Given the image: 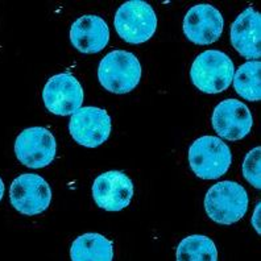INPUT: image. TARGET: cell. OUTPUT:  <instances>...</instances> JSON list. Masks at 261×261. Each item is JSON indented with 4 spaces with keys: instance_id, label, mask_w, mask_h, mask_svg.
Here are the masks:
<instances>
[{
    "instance_id": "6da1fadb",
    "label": "cell",
    "mask_w": 261,
    "mask_h": 261,
    "mask_svg": "<svg viewBox=\"0 0 261 261\" xmlns=\"http://www.w3.org/2000/svg\"><path fill=\"white\" fill-rule=\"evenodd\" d=\"M207 217L218 224L239 222L248 210V194L240 184L222 181L211 186L204 197Z\"/></svg>"
},
{
    "instance_id": "7a4b0ae2",
    "label": "cell",
    "mask_w": 261,
    "mask_h": 261,
    "mask_svg": "<svg viewBox=\"0 0 261 261\" xmlns=\"http://www.w3.org/2000/svg\"><path fill=\"white\" fill-rule=\"evenodd\" d=\"M233 74L235 66L232 60L217 49L198 55L190 69L194 86L206 94H219L228 89Z\"/></svg>"
},
{
    "instance_id": "3957f363",
    "label": "cell",
    "mask_w": 261,
    "mask_h": 261,
    "mask_svg": "<svg viewBox=\"0 0 261 261\" xmlns=\"http://www.w3.org/2000/svg\"><path fill=\"white\" fill-rule=\"evenodd\" d=\"M98 78L110 93L119 95L130 93L141 80L140 61L130 51H110L99 64Z\"/></svg>"
},
{
    "instance_id": "277c9868",
    "label": "cell",
    "mask_w": 261,
    "mask_h": 261,
    "mask_svg": "<svg viewBox=\"0 0 261 261\" xmlns=\"http://www.w3.org/2000/svg\"><path fill=\"white\" fill-rule=\"evenodd\" d=\"M231 163L232 153L219 137L202 136L189 148V164L198 178H219L226 174Z\"/></svg>"
},
{
    "instance_id": "5b68a950",
    "label": "cell",
    "mask_w": 261,
    "mask_h": 261,
    "mask_svg": "<svg viewBox=\"0 0 261 261\" xmlns=\"http://www.w3.org/2000/svg\"><path fill=\"white\" fill-rule=\"evenodd\" d=\"M114 25L125 42L143 44L156 32L157 16L150 4L143 0H130L119 7Z\"/></svg>"
},
{
    "instance_id": "8992f818",
    "label": "cell",
    "mask_w": 261,
    "mask_h": 261,
    "mask_svg": "<svg viewBox=\"0 0 261 261\" xmlns=\"http://www.w3.org/2000/svg\"><path fill=\"white\" fill-rule=\"evenodd\" d=\"M51 197L53 194L48 182L32 173L16 177L10 189V202L13 208L29 217L46 211Z\"/></svg>"
},
{
    "instance_id": "52a82bcc",
    "label": "cell",
    "mask_w": 261,
    "mask_h": 261,
    "mask_svg": "<svg viewBox=\"0 0 261 261\" xmlns=\"http://www.w3.org/2000/svg\"><path fill=\"white\" fill-rule=\"evenodd\" d=\"M56 153V137L44 127L27 128L15 141V154L27 168L41 169L50 165Z\"/></svg>"
},
{
    "instance_id": "ba28073f",
    "label": "cell",
    "mask_w": 261,
    "mask_h": 261,
    "mask_svg": "<svg viewBox=\"0 0 261 261\" xmlns=\"http://www.w3.org/2000/svg\"><path fill=\"white\" fill-rule=\"evenodd\" d=\"M85 93L75 76L70 73H61L49 78L42 99L49 112L58 116L75 114L83 103Z\"/></svg>"
},
{
    "instance_id": "9c48e42d",
    "label": "cell",
    "mask_w": 261,
    "mask_h": 261,
    "mask_svg": "<svg viewBox=\"0 0 261 261\" xmlns=\"http://www.w3.org/2000/svg\"><path fill=\"white\" fill-rule=\"evenodd\" d=\"M69 130L80 145L96 148L110 137L111 118L109 112L99 107H81L71 115Z\"/></svg>"
},
{
    "instance_id": "30bf717a",
    "label": "cell",
    "mask_w": 261,
    "mask_h": 261,
    "mask_svg": "<svg viewBox=\"0 0 261 261\" xmlns=\"http://www.w3.org/2000/svg\"><path fill=\"white\" fill-rule=\"evenodd\" d=\"M134 197V184L125 173L110 170L96 177L93 184L95 203L106 211H121L129 206Z\"/></svg>"
},
{
    "instance_id": "8fae6325",
    "label": "cell",
    "mask_w": 261,
    "mask_h": 261,
    "mask_svg": "<svg viewBox=\"0 0 261 261\" xmlns=\"http://www.w3.org/2000/svg\"><path fill=\"white\" fill-rule=\"evenodd\" d=\"M222 13L210 4H197L186 12L184 33L193 44L210 45L218 41L223 33Z\"/></svg>"
},
{
    "instance_id": "7c38bea8",
    "label": "cell",
    "mask_w": 261,
    "mask_h": 261,
    "mask_svg": "<svg viewBox=\"0 0 261 261\" xmlns=\"http://www.w3.org/2000/svg\"><path fill=\"white\" fill-rule=\"evenodd\" d=\"M211 123L220 137L238 141L251 132L253 118L244 103L238 99H226L215 107Z\"/></svg>"
},
{
    "instance_id": "4fadbf2b",
    "label": "cell",
    "mask_w": 261,
    "mask_h": 261,
    "mask_svg": "<svg viewBox=\"0 0 261 261\" xmlns=\"http://www.w3.org/2000/svg\"><path fill=\"white\" fill-rule=\"evenodd\" d=\"M260 22V13L249 7L231 25V44L247 60H258L261 56Z\"/></svg>"
},
{
    "instance_id": "5bb4252c",
    "label": "cell",
    "mask_w": 261,
    "mask_h": 261,
    "mask_svg": "<svg viewBox=\"0 0 261 261\" xmlns=\"http://www.w3.org/2000/svg\"><path fill=\"white\" fill-rule=\"evenodd\" d=\"M110 29L102 17L85 15L73 22L70 29L71 45L81 53L94 55L107 46Z\"/></svg>"
},
{
    "instance_id": "9a60e30c",
    "label": "cell",
    "mask_w": 261,
    "mask_h": 261,
    "mask_svg": "<svg viewBox=\"0 0 261 261\" xmlns=\"http://www.w3.org/2000/svg\"><path fill=\"white\" fill-rule=\"evenodd\" d=\"M71 261H112L114 244L100 233H85L70 247Z\"/></svg>"
},
{
    "instance_id": "2e32d148",
    "label": "cell",
    "mask_w": 261,
    "mask_h": 261,
    "mask_svg": "<svg viewBox=\"0 0 261 261\" xmlns=\"http://www.w3.org/2000/svg\"><path fill=\"white\" fill-rule=\"evenodd\" d=\"M175 258L177 261H218V249L208 236L190 235L178 244Z\"/></svg>"
},
{
    "instance_id": "e0dca14e",
    "label": "cell",
    "mask_w": 261,
    "mask_h": 261,
    "mask_svg": "<svg viewBox=\"0 0 261 261\" xmlns=\"http://www.w3.org/2000/svg\"><path fill=\"white\" fill-rule=\"evenodd\" d=\"M261 64L260 61H248L243 64L233 74V87L236 93L249 102H258L261 99L260 89Z\"/></svg>"
},
{
    "instance_id": "ac0fdd59",
    "label": "cell",
    "mask_w": 261,
    "mask_h": 261,
    "mask_svg": "<svg viewBox=\"0 0 261 261\" xmlns=\"http://www.w3.org/2000/svg\"><path fill=\"white\" fill-rule=\"evenodd\" d=\"M261 148L256 147L249 150L248 154L245 156L243 161V175L244 178L251 184L253 188H261V174H260V159H261Z\"/></svg>"
},
{
    "instance_id": "d6986e66",
    "label": "cell",
    "mask_w": 261,
    "mask_h": 261,
    "mask_svg": "<svg viewBox=\"0 0 261 261\" xmlns=\"http://www.w3.org/2000/svg\"><path fill=\"white\" fill-rule=\"evenodd\" d=\"M260 207H261V203L258 202L257 204H256V208H255V213H253V215H252V226H253V228L256 229V232L260 233Z\"/></svg>"
},
{
    "instance_id": "ffe728a7",
    "label": "cell",
    "mask_w": 261,
    "mask_h": 261,
    "mask_svg": "<svg viewBox=\"0 0 261 261\" xmlns=\"http://www.w3.org/2000/svg\"><path fill=\"white\" fill-rule=\"evenodd\" d=\"M3 195H4V184H3V179L0 178V201H2Z\"/></svg>"
}]
</instances>
